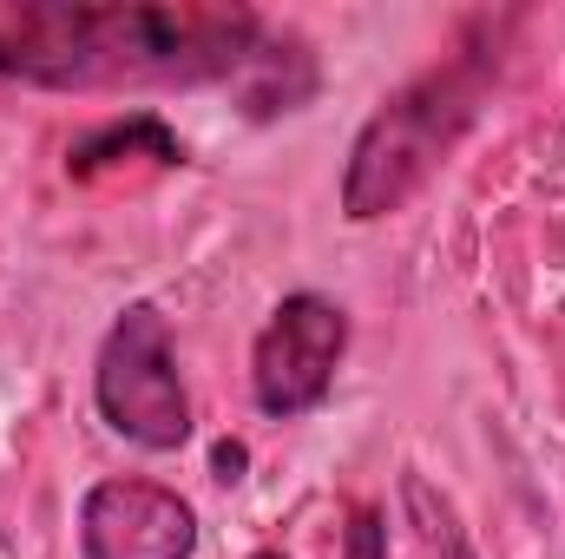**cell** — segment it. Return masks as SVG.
Returning a JSON list of instances; mask_svg holds the SVG:
<instances>
[{"label": "cell", "instance_id": "obj_5", "mask_svg": "<svg viewBox=\"0 0 565 559\" xmlns=\"http://www.w3.org/2000/svg\"><path fill=\"white\" fill-rule=\"evenodd\" d=\"M79 547L86 559H191L198 514L158 481H99L79 507Z\"/></svg>", "mask_w": 565, "mask_h": 559}, {"label": "cell", "instance_id": "obj_4", "mask_svg": "<svg viewBox=\"0 0 565 559\" xmlns=\"http://www.w3.org/2000/svg\"><path fill=\"white\" fill-rule=\"evenodd\" d=\"M349 356V316L342 303L316 296V289H296L270 309V323L257 329V349H250V395L270 421H296L309 409L329 402L335 389V369Z\"/></svg>", "mask_w": 565, "mask_h": 559}, {"label": "cell", "instance_id": "obj_3", "mask_svg": "<svg viewBox=\"0 0 565 559\" xmlns=\"http://www.w3.org/2000/svg\"><path fill=\"white\" fill-rule=\"evenodd\" d=\"M93 402L106 428L145 454H178L191 441V395H184L171 323L158 316V303H126L113 316L93 362Z\"/></svg>", "mask_w": 565, "mask_h": 559}, {"label": "cell", "instance_id": "obj_1", "mask_svg": "<svg viewBox=\"0 0 565 559\" xmlns=\"http://www.w3.org/2000/svg\"><path fill=\"white\" fill-rule=\"evenodd\" d=\"M264 46V20L231 0H0V80L99 86H211L237 80Z\"/></svg>", "mask_w": 565, "mask_h": 559}, {"label": "cell", "instance_id": "obj_7", "mask_svg": "<svg viewBox=\"0 0 565 559\" xmlns=\"http://www.w3.org/2000/svg\"><path fill=\"white\" fill-rule=\"evenodd\" d=\"M402 500H408V514H415V527H422L427 553H440V559H473L467 534H460V520H454V507H447V500L427 487L422 474H408V481H402Z\"/></svg>", "mask_w": 565, "mask_h": 559}, {"label": "cell", "instance_id": "obj_9", "mask_svg": "<svg viewBox=\"0 0 565 559\" xmlns=\"http://www.w3.org/2000/svg\"><path fill=\"white\" fill-rule=\"evenodd\" d=\"M244 467H250V454H244V441H217L211 447V474L231 487V481H244Z\"/></svg>", "mask_w": 565, "mask_h": 559}, {"label": "cell", "instance_id": "obj_2", "mask_svg": "<svg viewBox=\"0 0 565 559\" xmlns=\"http://www.w3.org/2000/svg\"><path fill=\"white\" fill-rule=\"evenodd\" d=\"M500 80V46L473 40L454 60L427 66L422 80H408L402 93H388L369 126L349 145L342 165V218L349 224H375L388 211H402L427 178L454 158V145L473 133V119L487 113V93Z\"/></svg>", "mask_w": 565, "mask_h": 559}, {"label": "cell", "instance_id": "obj_6", "mask_svg": "<svg viewBox=\"0 0 565 559\" xmlns=\"http://www.w3.org/2000/svg\"><path fill=\"white\" fill-rule=\"evenodd\" d=\"M126 158H151V165H184V139L158 119V113H132V119H106L93 126L86 139L66 151V171L73 178H99L106 165H126Z\"/></svg>", "mask_w": 565, "mask_h": 559}, {"label": "cell", "instance_id": "obj_10", "mask_svg": "<svg viewBox=\"0 0 565 559\" xmlns=\"http://www.w3.org/2000/svg\"><path fill=\"white\" fill-rule=\"evenodd\" d=\"M250 559H282V553H270V547H264V553H250Z\"/></svg>", "mask_w": 565, "mask_h": 559}, {"label": "cell", "instance_id": "obj_8", "mask_svg": "<svg viewBox=\"0 0 565 559\" xmlns=\"http://www.w3.org/2000/svg\"><path fill=\"white\" fill-rule=\"evenodd\" d=\"M342 559H388V520L375 507H355V520L342 534Z\"/></svg>", "mask_w": 565, "mask_h": 559}]
</instances>
